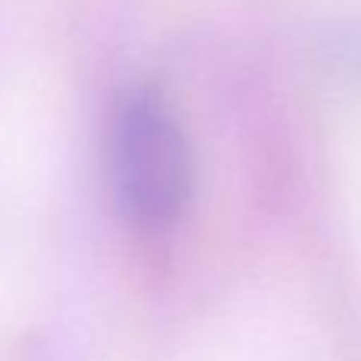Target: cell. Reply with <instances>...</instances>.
<instances>
[{
    "mask_svg": "<svg viewBox=\"0 0 361 361\" xmlns=\"http://www.w3.org/2000/svg\"><path fill=\"white\" fill-rule=\"evenodd\" d=\"M112 179L118 208L144 231L173 227L192 198V150L154 90H128L112 112Z\"/></svg>",
    "mask_w": 361,
    "mask_h": 361,
    "instance_id": "obj_1",
    "label": "cell"
}]
</instances>
